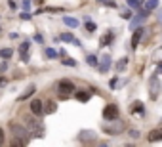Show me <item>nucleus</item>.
Listing matches in <instances>:
<instances>
[{
  "label": "nucleus",
  "instance_id": "1",
  "mask_svg": "<svg viewBox=\"0 0 162 147\" xmlns=\"http://www.w3.org/2000/svg\"><path fill=\"white\" fill-rule=\"evenodd\" d=\"M10 130H12L14 138H17V140H23V141L27 143L29 130H27V126H25V124H19V122H10Z\"/></svg>",
  "mask_w": 162,
  "mask_h": 147
},
{
  "label": "nucleus",
  "instance_id": "2",
  "mask_svg": "<svg viewBox=\"0 0 162 147\" xmlns=\"http://www.w3.org/2000/svg\"><path fill=\"white\" fill-rule=\"evenodd\" d=\"M124 128H126V126H124V122H122V120H116V119H114V122H113V124H103V130H105L107 134H109V136L120 134Z\"/></svg>",
  "mask_w": 162,
  "mask_h": 147
},
{
  "label": "nucleus",
  "instance_id": "3",
  "mask_svg": "<svg viewBox=\"0 0 162 147\" xmlns=\"http://www.w3.org/2000/svg\"><path fill=\"white\" fill-rule=\"evenodd\" d=\"M118 117V107L114 103H109L105 109H103V119L105 120H114Z\"/></svg>",
  "mask_w": 162,
  "mask_h": 147
},
{
  "label": "nucleus",
  "instance_id": "4",
  "mask_svg": "<svg viewBox=\"0 0 162 147\" xmlns=\"http://www.w3.org/2000/svg\"><path fill=\"white\" fill-rule=\"evenodd\" d=\"M57 90L63 94V96H67V94H71V92H74V84L71 82V80H59V84H57Z\"/></svg>",
  "mask_w": 162,
  "mask_h": 147
},
{
  "label": "nucleus",
  "instance_id": "5",
  "mask_svg": "<svg viewBox=\"0 0 162 147\" xmlns=\"http://www.w3.org/2000/svg\"><path fill=\"white\" fill-rule=\"evenodd\" d=\"M143 27H139V29H134V35H132V40H130V48L132 50H135L137 48V44H139V40H141V37H143Z\"/></svg>",
  "mask_w": 162,
  "mask_h": 147
},
{
  "label": "nucleus",
  "instance_id": "6",
  "mask_svg": "<svg viewBox=\"0 0 162 147\" xmlns=\"http://www.w3.org/2000/svg\"><path fill=\"white\" fill-rule=\"evenodd\" d=\"M31 113L32 115H42V113H44V103H42L40 99H32L31 101Z\"/></svg>",
  "mask_w": 162,
  "mask_h": 147
},
{
  "label": "nucleus",
  "instance_id": "7",
  "mask_svg": "<svg viewBox=\"0 0 162 147\" xmlns=\"http://www.w3.org/2000/svg\"><path fill=\"white\" fill-rule=\"evenodd\" d=\"M149 86H151V99H156V96H158V88H160V84H158V78L156 76H151V80H149Z\"/></svg>",
  "mask_w": 162,
  "mask_h": 147
},
{
  "label": "nucleus",
  "instance_id": "8",
  "mask_svg": "<svg viewBox=\"0 0 162 147\" xmlns=\"http://www.w3.org/2000/svg\"><path fill=\"white\" fill-rule=\"evenodd\" d=\"M99 61H101L99 63V71L101 73H107V71H109V67H111V55L109 54H103Z\"/></svg>",
  "mask_w": 162,
  "mask_h": 147
},
{
  "label": "nucleus",
  "instance_id": "9",
  "mask_svg": "<svg viewBox=\"0 0 162 147\" xmlns=\"http://www.w3.org/2000/svg\"><path fill=\"white\" fill-rule=\"evenodd\" d=\"M93 138H95V134H93L92 130H88V132H80V134H78V140H80L82 143H93V141H95Z\"/></svg>",
  "mask_w": 162,
  "mask_h": 147
},
{
  "label": "nucleus",
  "instance_id": "10",
  "mask_svg": "<svg viewBox=\"0 0 162 147\" xmlns=\"http://www.w3.org/2000/svg\"><path fill=\"white\" fill-rule=\"evenodd\" d=\"M147 140L149 141H162V128H155L147 134Z\"/></svg>",
  "mask_w": 162,
  "mask_h": 147
},
{
  "label": "nucleus",
  "instance_id": "11",
  "mask_svg": "<svg viewBox=\"0 0 162 147\" xmlns=\"http://www.w3.org/2000/svg\"><path fill=\"white\" fill-rule=\"evenodd\" d=\"M74 96H77V99H78V101H82V103L90 101V97H92V94H90V92H86V90H78V92L74 94Z\"/></svg>",
  "mask_w": 162,
  "mask_h": 147
},
{
  "label": "nucleus",
  "instance_id": "12",
  "mask_svg": "<svg viewBox=\"0 0 162 147\" xmlns=\"http://www.w3.org/2000/svg\"><path fill=\"white\" fill-rule=\"evenodd\" d=\"M113 37H114V35H113L111 31H109V32H105V35L101 37V40H99V46H109V44L113 42Z\"/></svg>",
  "mask_w": 162,
  "mask_h": 147
},
{
  "label": "nucleus",
  "instance_id": "13",
  "mask_svg": "<svg viewBox=\"0 0 162 147\" xmlns=\"http://www.w3.org/2000/svg\"><path fill=\"white\" fill-rule=\"evenodd\" d=\"M63 23L67 25V27H71V29H77L78 27V21L74 19V17H69V15H63Z\"/></svg>",
  "mask_w": 162,
  "mask_h": 147
},
{
  "label": "nucleus",
  "instance_id": "14",
  "mask_svg": "<svg viewBox=\"0 0 162 147\" xmlns=\"http://www.w3.org/2000/svg\"><path fill=\"white\" fill-rule=\"evenodd\" d=\"M130 113H139V115H143V103L141 101H134V103L130 105Z\"/></svg>",
  "mask_w": 162,
  "mask_h": 147
},
{
  "label": "nucleus",
  "instance_id": "15",
  "mask_svg": "<svg viewBox=\"0 0 162 147\" xmlns=\"http://www.w3.org/2000/svg\"><path fill=\"white\" fill-rule=\"evenodd\" d=\"M19 52H21V59H23V61H29V42H23V44H21V46H19Z\"/></svg>",
  "mask_w": 162,
  "mask_h": 147
},
{
  "label": "nucleus",
  "instance_id": "16",
  "mask_svg": "<svg viewBox=\"0 0 162 147\" xmlns=\"http://www.w3.org/2000/svg\"><path fill=\"white\" fill-rule=\"evenodd\" d=\"M143 8L147 10V12H153V10L158 8V0H147V2L143 4Z\"/></svg>",
  "mask_w": 162,
  "mask_h": 147
},
{
  "label": "nucleus",
  "instance_id": "17",
  "mask_svg": "<svg viewBox=\"0 0 162 147\" xmlns=\"http://www.w3.org/2000/svg\"><path fill=\"white\" fill-rule=\"evenodd\" d=\"M61 40H65V42H74L77 46H80V42H78L77 38H74V37L71 35V32H63V35H61Z\"/></svg>",
  "mask_w": 162,
  "mask_h": 147
},
{
  "label": "nucleus",
  "instance_id": "18",
  "mask_svg": "<svg viewBox=\"0 0 162 147\" xmlns=\"http://www.w3.org/2000/svg\"><path fill=\"white\" fill-rule=\"evenodd\" d=\"M126 2H128V6H130V8L137 10V8H141V6L145 4V0H126Z\"/></svg>",
  "mask_w": 162,
  "mask_h": 147
},
{
  "label": "nucleus",
  "instance_id": "19",
  "mask_svg": "<svg viewBox=\"0 0 162 147\" xmlns=\"http://www.w3.org/2000/svg\"><path fill=\"white\" fill-rule=\"evenodd\" d=\"M14 55V50L12 48H4V50H0V58L2 59H10Z\"/></svg>",
  "mask_w": 162,
  "mask_h": 147
},
{
  "label": "nucleus",
  "instance_id": "20",
  "mask_svg": "<svg viewBox=\"0 0 162 147\" xmlns=\"http://www.w3.org/2000/svg\"><path fill=\"white\" fill-rule=\"evenodd\" d=\"M128 67V58H122V59H118V63H116V71L120 73V71H124Z\"/></svg>",
  "mask_w": 162,
  "mask_h": 147
},
{
  "label": "nucleus",
  "instance_id": "21",
  "mask_svg": "<svg viewBox=\"0 0 162 147\" xmlns=\"http://www.w3.org/2000/svg\"><path fill=\"white\" fill-rule=\"evenodd\" d=\"M35 90H36V88H35V84H31V86L27 88V92H25L23 96H19V99H27V97H31L32 94H35Z\"/></svg>",
  "mask_w": 162,
  "mask_h": 147
},
{
  "label": "nucleus",
  "instance_id": "22",
  "mask_svg": "<svg viewBox=\"0 0 162 147\" xmlns=\"http://www.w3.org/2000/svg\"><path fill=\"white\" fill-rule=\"evenodd\" d=\"M56 103H53V101H48V107L44 109V113H46V115H50V113H53V111H56Z\"/></svg>",
  "mask_w": 162,
  "mask_h": 147
},
{
  "label": "nucleus",
  "instance_id": "23",
  "mask_svg": "<svg viewBox=\"0 0 162 147\" xmlns=\"http://www.w3.org/2000/svg\"><path fill=\"white\" fill-rule=\"evenodd\" d=\"M63 65H67V67H77V61H74L73 58H65V59H63Z\"/></svg>",
  "mask_w": 162,
  "mask_h": 147
},
{
  "label": "nucleus",
  "instance_id": "24",
  "mask_svg": "<svg viewBox=\"0 0 162 147\" xmlns=\"http://www.w3.org/2000/svg\"><path fill=\"white\" fill-rule=\"evenodd\" d=\"M86 61H88V65H92V67H95L97 65V58H95V55H88V58H86Z\"/></svg>",
  "mask_w": 162,
  "mask_h": 147
},
{
  "label": "nucleus",
  "instance_id": "25",
  "mask_svg": "<svg viewBox=\"0 0 162 147\" xmlns=\"http://www.w3.org/2000/svg\"><path fill=\"white\" fill-rule=\"evenodd\" d=\"M46 55H48V58H57V52L53 48H46Z\"/></svg>",
  "mask_w": 162,
  "mask_h": 147
},
{
  "label": "nucleus",
  "instance_id": "26",
  "mask_svg": "<svg viewBox=\"0 0 162 147\" xmlns=\"http://www.w3.org/2000/svg\"><path fill=\"white\" fill-rule=\"evenodd\" d=\"M29 8H31V0H23V10L29 12Z\"/></svg>",
  "mask_w": 162,
  "mask_h": 147
},
{
  "label": "nucleus",
  "instance_id": "27",
  "mask_svg": "<svg viewBox=\"0 0 162 147\" xmlns=\"http://www.w3.org/2000/svg\"><path fill=\"white\" fill-rule=\"evenodd\" d=\"M86 29H88L90 32H92V31H95V23H92V21H88V25H86Z\"/></svg>",
  "mask_w": 162,
  "mask_h": 147
},
{
  "label": "nucleus",
  "instance_id": "28",
  "mask_svg": "<svg viewBox=\"0 0 162 147\" xmlns=\"http://www.w3.org/2000/svg\"><path fill=\"white\" fill-rule=\"evenodd\" d=\"M101 2H105L107 6H111V8H116V4L113 2V0H101Z\"/></svg>",
  "mask_w": 162,
  "mask_h": 147
},
{
  "label": "nucleus",
  "instance_id": "29",
  "mask_svg": "<svg viewBox=\"0 0 162 147\" xmlns=\"http://www.w3.org/2000/svg\"><path fill=\"white\" fill-rule=\"evenodd\" d=\"M21 19H25V21L31 19V14H29V12H23V14H21Z\"/></svg>",
  "mask_w": 162,
  "mask_h": 147
},
{
  "label": "nucleus",
  "instance_id": "30",
  "mask_svg": "<svg viewBox=\"0 0 162 147\" xmlns=\"http://www.w3.org/2000/svg\"><path fill=\"white\" fill-rule=\"evenodd\" d=\"M4 143V132H2V128H0V145Z\"/></svg>",
  "mask_w": 162,
  "mask_h": 147
},
{
  "label": "nucleus",
  "instance_id": "31",
  "mask_svg": "<svg viewBox=\"0 0 162 147\" xmlns=\"http://www.w3.org/2000/svg\"><path fill=\"white\" fill-rule=\"evenodd\" d=\"M156 19H158V21H160V23H162V8H160V10H158V15H156Z\"/></svg>",
  "mask_w": 162,
  "mask_h": 147
},
{
  "label": "nucleus",
  "instance_id": "32",
  "mask_svg": "<svg viewBox=\"0 0 162 147\" xmlns=\"http://www.w3.org/2000/svg\"><path fill=\"white\" fill-rule=\"evenodd\" d=\"M35 40H36V42H40V44H42V42H44V38H42L40 35H36V37H35Z\"/></svg>",
  "mask_w": 162,
  "mask_h": 147
},
{
  "label": "nucleus",
  "instance_id": "33",
  "mask_svg": "<svg viewBox=\"0 0 162 147\" xmlns=\"http://www.w3.org/2000/svg\"><path fill=\"white\" fill-rule=\"evenodd\" d=\"M130 136H134V138H137V136H139V132H137V130H132V132H130Z\"/></svg>",
  "mask_w": 162,
  "mask_h": 147
},
{
  "label": "nucleus",
  "instance_id": "34",
  "mask_svg": "<svg viewBox=\"0 0 162 147\" xmlns=\"http://www.w3.org/2000/svg\"><path fill=\"white\" fill-rule=\"evenodd\" d=\"M122 17H124V19H130L132 15H130V12H124V14H122Z\"/></svg>",
  "mask_w": 162,
  "mask_h": 147
},
{
  "label": "nucleus",
  "instance_id": "35",
  "mask_svg": "<svg viewBox=\"0 0 162 147\" xmlns=\"http://www.w3.org/2000/svg\"><path fill=\"white\" fill-rule=\"evenodd\" d=\"M158 73H162V63H160V65H158Z\"/></svg>",
  "mask_w": 162,
  "mask_h": 147
},
{
  "label": "nucleus",
  "instance_id": "36",
  "mask_svg": "<svg viewBox=\"0 0 162 147\" xmlns=\"http://www.w3.org/2000/svg\"><path fill=\"white\" fill-rule=\"evenodd\" d=\"M35 2H36V4H42V2H44V0H35Z\"/></svg>",
  "mask_w": 162,
  "mask_h": 147
},
{
  "label": "nucleus",
  "instance_id": "37",
  "mask_svg": "<svg viewBox=\"0 0 162 147\" xmlns=\"http://www.w3.org/2000/svg\"><path fill=\"white\" fill-rule=\"evenodd\" d=\"M99 2H101V0H99Z\"/></svg>",
  "mask_w": 162,
  "mask_h": 147
}]
</instances>
